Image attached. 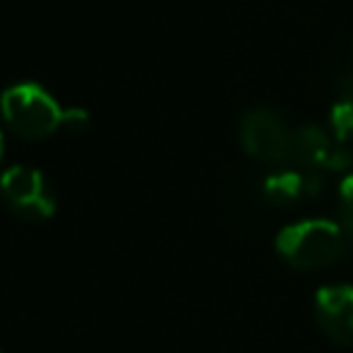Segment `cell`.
I'll use <instances>...</instances> for the list:
<instances>
[{
	"instance_id": "277c9868",
	"label": "cell",
	"mask_w": 353,
	"mask_h": 353,
	"mask_svg": "<svg viewBox=\"0 0 353 353\" xmlns=\"http://www.w3.org/2000/svg\"><path fill=\"white\" fill-rule=\"evenodd\" d=\"M243 149L262 163H290L292 127L273 108H254L240 119Z\"/></svg>"
},
{
	"instance_id": "5b68a950",
	"label": "cell",
	"mask_w": 353,
	"mask_h": 353,
	"mask_svg": "<svg viewBox=\"0 0 353 353\" xmlns=\"http://www.w3.org/2000/svg\"><path fill=\"white\" fill-rule=\"evenodd\" d=\"M290 160L306 171H339L353 163V154L342 141H331L328 132L317 124H301L292 130Z\"/></svg>"
},
{
	"instance_id": "8992f818",
	"label": "cell",
	"mask_w": 353,
	"mask_h": 353,
	"mask_svg": "<svg viewBox=\"0 0 353 353\" xmlns=\"http://www.w3.org/2000/svg\"><path fill=\"white\" fill-rule=\"evenodd\" d=\"M314 314L325 336L353 345V284H328L314 295Z\"/></svg>"
},
{
	"instance_id": "ba28073f",
	"label": "cell",
	"mask_w": 353,
	"mask_h": 353,
	"mask_svg": "<svg viewBox=\"0 0 353 353\" xmlns=\"http://www.w3.org/2000/svg\"><path fill=\"white\" fill-rule=\"evenodd\" d=\"M331 130L342 143L353 138V72H345L339 80L336 99L331 108Z\"/></svg>"
},
{
	"instance_id": "3957f363",
	"label": "cell",
	"mask_w": 353,
	"mask_h": 353,
	"mask_svg": "<svg viewBox=\"0 0 353 353\" xmlns=\"http://www.w3.org/2000/svg\"><path fill=\"white\" fill-rule=\"evenodd\" d=\"M6 207L22 221H44L55 212V190L39 168L14 165L0 176Z\"/></svg>"
},
{
	"instance_id": "9c48e42d",
	"label": "cell",
	"mask_w": 353,
	"mask_h": 353,
	"mask_svg": "<svg viewBox=\"0 0 353 353\" xmlns=\"http://www.w3.org/2000/svg\"><path fill=\"white\" fill-rule=\"evenodd\" d=\"M339 215H342V232L347 240H353V171L339 185Z\"/></svg>"
},
{
	"instance_id": "7a4b0ae2",
	"label": "cell",
	"mask_w": 353,
	"mask_h": 353,
	"mask_svg": "<svg viewBox=\"0 0 353 353\" xmlns=\"http://www.w3.org/2000/svg\"><path fill=\"white\" fill-rule=\"evenodd\" d=\"M3 121L28 141L50 138L55 130H66L69 110H63L50 91L36 83H17L3 91L0 97Z\"/></svg>"
},
{
	"instance_id": "52a82bcc",
	"label": "cell",
	"mask_w": 353,
	"mask_h": 353,
	"mask_svg": "<svg viewBox=\"0 0 353 353\" xmlns=\"http://www.w3.org/2000/svg\"><path fill=\"white\" fill-rule=\"evenodd\" d=\"M317 190H320V176L301 171H276L262 182V196L276 207H287L301 196H312Z\"/></svg>"
},
{
	"instance_id": "30bf717a",
	"label": "cell",
	"mask_w": 353,
	"mask_h": 353,
	"mask_svg": "<svg viewBox=\"0 0 353 353\" xmlns=\"http://www.w3.org/2000/svg\"><path fill=\"white\" fill-rule=\"evenodd\" d=\"M0 157H3V132H0Z\"/></svg>"
},
{
	"instance_id": "6da1fadb",
	"label": "cell",
	"mask_w": 353,
	"mask_h": 353,
	"mask_svg": "<svg viewBox=\"0 0 353 353\" xmlns=\"http://www.w3.org/2000/svg\"><path fill=\"white\" fill-rule=\"evenodd\" d=\"M345 232L325 218H306L284 226L276 234V251L298 270H320L345 254Z\"/></svg>"
}]
</instances>
